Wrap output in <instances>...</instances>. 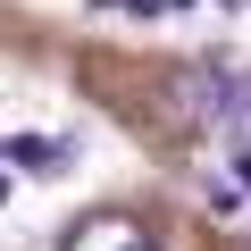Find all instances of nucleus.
Masks as SVG:
<instances>
[{"mask_svg": "<svg viewBox=\"0 0 251 251\" xmlns=\"http://www.w3.org/2000/svg\"><path fill=\"white\" fill-rule=\"evenodd\" d=\"M0 201H9V176H0Z\"/></svg>", "mask_w": 251, "mask_h": 251, "instance_id": "3", "label": "nucleus"}, {"mask_svg": "<svg viewBox=\"0 0 251 251\" xmlns=\"http://www.w3.org/2000/svg\"><path fill=\"white\" fill-rule=\"evenodd\" d=\"M226 168H234V176H226V184H243V193H251V143H243V151H234V159H226Z\"/></svg>", "mask_w": 251, "mask_h": 251, "instance_id": "2", "label": "nucleus"}, {"mask_svg": "<svg viewBox=\"0 0 251 251\" xmlns=\"http://www.w3.org/2000/svg\"><path fill=\"white\" fill-rule=\"evenodd\" d=\"M59 251H151V234L126 218V209H100V218H75Z\"/></svg>", "mask_w": 251, "mask_h": 251, "instance_id": "1", "label": "nucleus"}]
</instances>
